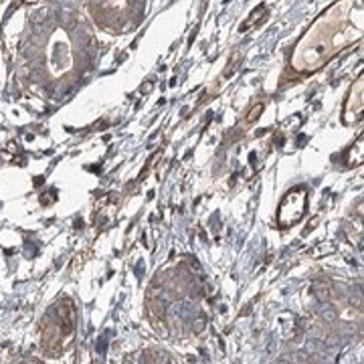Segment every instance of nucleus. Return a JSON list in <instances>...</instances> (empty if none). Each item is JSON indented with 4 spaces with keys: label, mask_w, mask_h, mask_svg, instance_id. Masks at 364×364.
<instances>
[{
    "label": "nucleus",
    "mask_w": 364,
    "mask_h": 364,
    "mask_svg": "<svg viewBox=\"0 0 364 364\" xmlns=\"http://www.w3.org/2000/svg\"><path fill=\"white\" fill-rule=\"evenodd\" d=\"M306 207H308V193L304 188H294L286 195V198L279 205V213H277V221L282 227H289L296 225L304 219L306 215Z\"/></svg>",
    "instance_id": "f257e3e1"
}]
</instances>
